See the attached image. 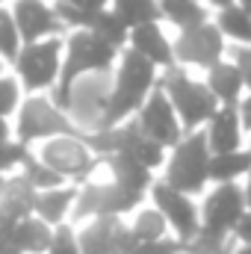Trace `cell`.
Wrapping results in <instances>:
<instances>
[{"label":"cell","instance_id":"cell-1","mask_svg":"<svg viewBox=\"0 0 251 254\" xmlns=\"http://www.w3.org/2000/svg\"><path fill=\"white\" fill-rule=\"evenodd\" d=\"M119 57V48H113L110 42H104L101 36H95L92 30H74L65 42V60L60 71V83L54 86V104L65 113L68 107V89L77 77L89 74V71H110ZM68 116V113H65Z\"/></svg>","mask_w":251,"mask_h":254},{"label":"cell","instance_id":"cell-2","mask_svg":"<svg viewBox=\"0 0 251 254\" xmlns=\"http://www.w3.org/2000/svg\"><path fill=\"white\" fill-rule=\"evenodd\" d=\"M154 80H157V65L148 63L136 51H125L122 63H119V71H116V80H113V98H110V110H107L104 127H116L130 122V113H139V107L151 95Z\"/></svg>","mask_w":251,"mask_h":254},{"label":"cell","instance_id":"cell-3","mask_svg":"<svg viewBox=\"0 0 251 254\" xmlns=\"http://www.w3.org/2000/svg\"><path fill=\"white\" fill-rule=\"evenodd\" d=\"M210 160L213 151L207 145V133H187L166 160V184L187 195H201L210 184Z\"/></svg>","mask_w":251,"mask_h":254},{"label":"cell","instance_id":"cell-4","mask_svg":"<svg viewBox=\"0 0 251 254\" xmlns=\"http://www.w3.org/2000/svg\"><path fill=\"white\" fill-rule=\"evenodd\" d=\"M113 74L110 71H89L83 77H77L68 89V119L77 130L95 133L104 127L107 110H110V98H113Z\"/></svg>","mask_w":251,"mask_h":254},{"label":"cell","instance_id":"cell-5","mask_svg":"<svg viewBox=\"0 0 251 254\" xmlns=\"http://www.w3.org/2000/svg\"><path fill=\"white\" fill-rule=\"evenodd\" d=\"M45 166H51L65 181H89L101 166V157L89 148V142L77 133H60L36 145L33 151Z\"/></svg>","mask_w":251,"mask_h":254},{"label":"cell","instance_id":"cell-6","mask_svg":"<svg viewBox=\"0 0 251 254\" xmlns=\"http://www.w3.org/2000/svg\"><path fill=\"white\" fill-rule=\"evenodd\" d=\"M163 89H166V95H169V101H172V107H175V113H178V119H181V125L184 130L189 133H195L198 127L210 125V119L219 113V101H216V95L210 92V86L207 83H198V80H192L187 71H169L166 74V83H163Z\"/></svg>","mask_w":251,"mask_h":254},{"label":"cell","instance_id":"cell-7","mask_svg":"<svg viewBox=\"0 0 251 254\" xmlns=\"http://www.w3.org/2000/svg\"><path fill=\"white\" fill-rule=\"evenodd\" d=\"M246 213L249 207L243 184H216L201 201V228L222 240H234V231Z\"/></svg>","mask_w":251,"mask_h":254},{"label":"cell","instance_id":"cell-8","mask_svg":"<svg viewBox=\"0 0 251 254\" xmlns=\"http://www.w3.org/2000/svg\"><path fill=\"white\" fill-rule=\"evenodd\" d=\"M63 48L65 45L60 42V36L21 48L18 60H15V71H18V80L27 92H45V89L60 83V71H63L60 54H63Z\"/></svg>","mask_w":251,"mask_h":254},{"label":"cell","instance_id":"cell-9","mask_svg":"<svg viewBox=\"0 0 251 254\" xmlns=\"http://www.w3.org/2000/svg\"><path fill=\"white\" fill-rule=\"evenodd\" d=\"M60 133H77V127L71 125V119L54 101L33 95L18 107V125H15L18 142L33 145V142H45L51 136H60Z\"/></svg>","mask_w":251,"mask_h":254},{"label":"cell","instance_id":"cell-10","mask_svg":"<svg viewBox=\"0 0 251 254\" xmlns=\"http://www.w3.org/2000/svg\"><path fill=\"white\" fill-rule=\"evenodd\" d=\"M148 201L166 216L172 234L181 243H189L201 231V204L195 201V195H187V192L175 190L166 181H154V187L148 192Z\"/></svg>","mask_w":251,"mask_h":254},{"label":"cell","instance_id":"cell-11","mask_svg":"<svg viewBox=\"0 0 251 254\" xmlns=\"http://www.w3.org/2000/svg\"><path fill=\"white\" fill-rule=\"evenodd\" d=\"M136 125L148 139H154L166 148H175L187 133L178 113H175V107H172V101H169V95H166V89H154L145 98V104L136 113Z\"/></svg>","mask_w":251,"mask_h":254},{"label":"cell","instance_id":"cell-12","mask_svg":"<svg viewBox=\"0 0 251 254\" xmlns=\"http://www.w3.org/2000/svg\"><path fill=\"white\" fill-rule=\"evenodd\" d=\"M175 60L195 68H213L225 60V36L216 24H201L192 30H181L175 39Z\"/></svg>","mask_w":251,"mask_h":254},{"label":"cell","instance_id":"cell-13","mask_svg":"<svg viewBox=\"0 0 251 254\" xmlns=\"http://www.w3.org/2000/svg\"><path fill=\"white\" fill-rule=\"evenodd\" d=\"M12 15H15V24H18L24 45H36V42L54 39L63 33V21H60L57 9L48 6L45 0H15Z\"/></svg>","mask_w":251,"mask_h":254},{"label":"cell","instance_id":"cell-14","mask_svg":"<svg viewBox=\"0 0 251 254\" xmlns=\"http://www.w3.org/2000/svg\"><path fill=\"white\" fill-rule=\"evenodd\" d=\"M130 51L142 54L148 63H154L157 68H169L175 63V42L166 39V33L160 30L157 21L130 30Z\"/></svg>","mask_w":251,"mask_h":254},{"label":"cell","instance_id":"cell-15","mask_svg":"<svg viewBox=\"0 0 251 254\" xmlns=\"http://www.w3.org/2000/svg\"><path fill=\"white\" fill-rule=\"evenodd\" d=\"M207 145L213 154H231L243 151V119L237 107H219V113L210 119L207 127Z\"/></svg>","mask_w":251,"mask_h":254},{"label":"cell","instance_id":"cell-16","mask_svg":"<svg viewBox=\"0 0 251 254\" xmlns=\"http://www.w3.org/2000/svg\"><path fill=\"white\" fill-rule=\"evenodd\" d=\"M119 225H122L119 216H98V219L74 225L77 228V240H80V252L83 254H116Z\"/></svg>","mask_w":251,"mask_h":254},{"label":"cell","instance_id":"cell-17","mask_svg":"<svg viewBox=\"0 0 251 254\" xmlns=\"http://www.w3.org/2000/svg\"><path fill=\"white\" fill-rule=\"evenodd\" d=\"M77 192L80 187H57V190H45L36 195V207L33 213L39 219H45L51 228H60V225H68L71 222V213H74V204H77Z\"/></svg>","mask_w":251,"mask_h":254},{"label":"cell","instance_id":"cell-18","mask_svg":"<svg viewBox=\"0 0 251 254\" xmlns=\"http://www.w3.org/2000/svg\"><path fill=\"white\" fill-rule=\"evenodd\" d=\"M104 166H107V175H110L119 187H125V190H130V192L148 195L151 187H154V172L145 169V166H142L136 157H130V154H113V157L104 160Z\"/></svg>","mask_w":251,"mask_h":254},{"label":"cell","instance_id":"cell-19","mask_svg":"<svg viewBox=\"0 0 251 254\" xmlns=\"http://www.w3.org/2000/svg\"><path fill=\"white\" fill-rule=\"evenodd\" d=\"M207 86L210 92L216 95V101L222 107H240L243 101V89H246V80L240 74V68L234 65V60H222L213 68H207Z\"/></svg>","mask_w":251,"mask_h":254},{"label":"cell","instance_id":"cell-20","mask_svg":"<svg viewBox=\"0 0 251 254\" xmlns=\"http://www.w3.org/2000/svg\"><path fill=\"white\" fill-rule=\"evenodd\" d=\"M54 234H57V228H51L45 219H39L33 213L15 225L12 240H15V249L21 254H48L51 243H54Z\"/></svg>","mask_w":251,"mask_h":254},{"label":"cell","instance_id":"cell-21","mask_svg":"<svg viewBox=\"0 0 251 254\" xmlns=\"http://www.w3.org/2000/svg\"><path fill=\"white\" fill-rule=\"evenodd\" d=\"M127 225H130L136 243H157V240L175 237L172 228H169V222H166V216H163L151 201L142 204V207H136V210L127 216Z\"/></svg>","mask_w":251,"mask_h":254},{"label":"cell","instance_id":"cell-22","mask_svg":"<svg viewBox=\"0 0 251 254\" xmlns=\"http://www.w3.org/2000/svg\"><path fill=\"white\" fill-rule=\"evenodd\" d=\"M251 172V151L213 154L210 160V184H243Z\"/></svg>","mask_w":251,"mask_h":254},{"label":"cell","instance_id":"cell-23","mask_svg":"<svg viewBox=\"0 0 251 254\" xmlns=\"http://www.w3.org/2000/svg\"><path fill=\"white\" fill-rule=\"evenodd\" d=\"M160 15L178 30H192L207 24V9L198 0H160Z\"/></svg>","mask_w":251,"mask_h":254},{"label":"cell","instance_id":"cell-24","mask_svg":"<svg viewBox=\"0 0 251 254\" xmlns=\"http://www.w3.org/2000/svg\"><path fill=\"white\" fill-rule=\"evenodd\" d=\"M216 27L222 30L225 39H234V42H240V45H251V15L240 6V3L219 9Z\"/></svg>","mask_w":251,"mask_h":254},{"label":"cell","instance_id":"cell-25","mask_svg":"<svg viewBox=\"0 0 251 254\" xmlns=\"http://www.w3.org/2000/svg\"><path fill=\"white\" fill-rule=\"evenodd\" d=\"M113 12L130 30L160 18V0H113Z\"/></svg>","mask_w":251,"mask_h":254},{"label":"cell","instance_id":"cell-26","mask_svg":"<svg viewBox=\"0 0 251 254\" xmlns=\"http://www.w3.org/2000/svg\"><path fill=\"white\" fill-rule=\"evenodd\" d=\"M21 175L27 178V184H30L36 192L57 190V187H65V184H68V181H65V178H60L51 166H45L36 154H30V157H27V163L21 166Z\"/></svg>","mask_w":251,"mask_h":254},{"label":"cell","instance_id":"cell-27","mask_svg":"<svg viewBox=\"0 0 251 254\" xmlns=\"http://www.w3.org/2000/svg\"><path fill=\"white\" fill-rule=\"evenodd\" d=\"M92 33H95V36H101L104 42H110L113 48H119V45L130 42V27H127V24L119 18V15H116V12H110V9L98 12Z\"/></svg>","mask_w":251,"mask_h":254},{"label":"cell","instance_id":"cell-28","mask_svg":"<svg viewBox=\"0 0 251 254\" xmlns=\"http://www.w3.org/2000/svg\"><path fill=\"white\" fill-rule=\"evenodd\" d=\"M21 45H24V39L18 33V24H15L12 9L0 6V60L15 63L18 54H21Z\"/></svg>","mask_w":251,"mask_h":254},{"label":"cell","instance_id":"cell-29","mask_svg":"<svg viewBox=\"0 0 251 254\" xmlns=\"http://www.w3.org/2000/svg\"><path fill=\"white\" fill-rule=\"evenodd\" d=\"M21 107V83L15 77H0V119L12 116Z\"/></svg>","mask_w":251,"mask_h":254},{"label":"cell","instance_id":"cell-30","mask_svg":"<svg viewBox=\"0 0 251 254\" xmlns=\"http://www.w3.org/2000/svg\"><path fill=\"white\" fill-rule=\"evenodd\" d=\"M48 254H83L80 252V240H77V228H74L71 222L57 228L54 243H51V252Z\"/></svg>","mask_w":251,"mask_h":254},{"label":"cell","instance_id":"cell-31","mask_svg":"<svg viewBox=\"0 0 251 254\" xmlns=\"http://www.w3.org/2000/svg\"><path fill=\"white\" fill-rule=\"evenodd\" d=\"M133 254H184V243L178 237L169 240H157V243H139Z\"/></svg>","mask_w":251,"mask_h":254},{"label":"cell","instance_id":"cell-32","mask_svg":"<svg viewBox=\"0 0 251 254\" xmlns=\"http://www.w3.org/2000/svg\"><path fill=\"white\" fill-rule=\"evenodd\" d=\"M231 57H234V65L240 68L243 80H246V89L251 92V45H237L231 48Z\"/></svg>","mask_w":251,"mask_h":254},{"label":"cell","instance_id":"cell-33","mask_svg":"<svg viewBox=\"0 0 251 254\" xmlns=\"http://www.w3.org/2000/svg\"><path fill=\"white\" fill-rule=\"evenodd\" d=\"M65 6H77V9H86V12H104L110 0H57Z\"/></svg>","mask_w":251,"mask_h":254},{"label":"cell","instance_id":"cell-34","mask_svg":"<svg viewBox=\"0 0 251 254\" xmlns=\"http://www.w3.org/2000/svg\"><path fill=\"white\" fill-rule=\"evenodd\" d=\"M234 243H240V246H251V213H246V219L237 225V231H234Z\"/></svg>","mask_w":251,"mask_h":254},{"label":"cell","instance_id":"cell-35","mask_svg":"<svg viewBox=\"0 0 251 254\" xmlns=\"http://www.w3.org/2000/svg\"><path fill=\"white\" fill-rule=\"evenodd\" d=\"M237 110H240L243 127H249V130H251V92H249V98H243V101H240V107H237Z\"/></svg>","mask_w":251,"mask_h":254},{"label":"cell","instance_id":"cell-36","mask_svg":"<svg viewBox=\"0 0 251 254\" xmlns=\"http://www.w3.org/2000/svg\"><path fill=\"white\" fill-rule=\"evenodd\" d=\"M243 192H246V207H249V213H251V172L243 178Z\"/></svg>","mask_w":251,"mask_h":254},{"label":"cell","instance_id":"cell-37","mask_svg":"<svg viewBox=\"0 0 251 254\" xmlns=\"http://www.w3.org/2000/svg\"><path fill=\"white\" fill-rule=\"evenodd\" d=\"M9 139H12V130H9V122H6V119H0V145H3V142H9Z\"/></svg>","mask_w":251,"mask_h":254},{"label":"cell","instance_id":"cell-38","mask_svg":"<svg viewBox=\"0 0 251 254\" xmlns=\"http://www.w3.org/2000/svg\"><path fill=\"white\" fill-rule=\"evenodd\" d=\"M231 254H251V246H240V243H234V252Z\"/></svg>","mask_w":251,"mask_h":254},{"label":"cell","instance_id":"cell-39","mask_svg":"<svg viewBox=\"0 0 251 254\" xmlns=\"http://www.w3.org/2000/svg\"><path fill=\"white\" fill-rule=\"evenodd\" d=\"M213 6H219V9H225V6H234V0H210Z\"/></svg>","mask_w":251,"mask_h":254},{"label":"cell","instance_id":"cell-40","mask_svg":"<svg viewBox=\"0 0 251 254\" xmlns=\"http://www.w3.org/2000/svg\"><path fill=\"white\" fill-rule=\"evenodd\" d=\"M240 6H243V9H246V12L251 15V0H240Z\"/></svg>","mask_w":251,"mask_h":254},{"label":"cell","instance_id":"cell-41","mask_svg":"<svg viewBox=\"0 0 251 254\" xmlns=\"http://www.w3.org/2000/svg\"><path fill=\"white\" fill-rule=\"evenodd\" d=\"M231 252H234V243H231L228 249H222V252H216V254H231Z\"/></svg>","mask_w":251,"mask_h":254},{"label":"cell","instance_id":"cell-42","mask_svg":"<svg viewBox=\"0 0 251 254\" xmlns=\"http://www.w3.org/2000/svg\"><path fill=\"white\" fill-rule=\"evenodd\" d=\"M0 77H3V65H0Z\"/></svg>","mask_w":251,"mask_h":254},{"label":"cell","instance_id":"cell-43","mask_svg":"<svg viewBox=\"0 0 251 254\" xmlns=\"http://www.w3.org/2000/svg\"><path fill=\"white\" fill-rule=\"evenodd\" d=\"M249 151H251V139H249Z\"/></svg>","mask_w":251,"mask_h":254},{"label":"cell","instance_id":"cell-44","mask_svg":"<svg viewBox=\"0 0 251 254\" xmlns=\"http://www.w3.org/2000/svg\"><path fill=\"white\" fill-rule=\"evenodd\" d=\"M0 3H3V0H0Z\"/></svg>","mask_w":251,"mask_h":254}]
</instances>
